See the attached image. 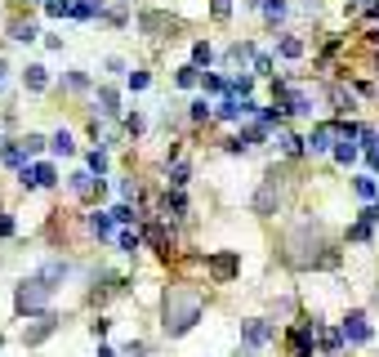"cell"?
Segmentation results:
<instances>
[{
    "label": "cell",
    "mask_w": 379,
    "mask_h": 357,
    "mask_svg": "<svg viewBox=\"0 0 379 357\" xmlns=\"http://www.w3.org/2000/svg\"><path fill=\"white\" fill-rule=\"evenodd\" d=\"M0 156H5V165H14V170H23V161H27V152L18 143H5V147H0Z\"/></svg>",
    "instance_id": "obj_19"
},
{
    "label": "cell",
    "mask_w": 379,
    "mask_h": 357,
    "mask_svg": "<svg viewBox=\"0 0 379 357\" xmlns=\"http://www.w3.org/2000/svg\"><path fill=\"white\" fill-rule=\"evenodd\" d=\"M90 174H107V152H90Z\"/></svg>",
    "instance_id": "obj_34"
},
{
    "label": "cell",
    "mask_w": 379,
    "mask_h": 357,
    "mask_svg": "<svg viewBox=\"0 0 379 357\" xmlns=\"http://www.w3.org/2000/svg\"><path fill=\"white\" fill-rule=\"evenodd\" d=\"M219 116H223V121L254 116V103H250V99H223V103H219Z\"/></svg>",
    "instance_id": "obj_14"
},
{
    "label": "cell",
    "mask_w": 379,
    "mask_h": 357,
    "mask_svg": "<svg viewBox=\"0 0 379 357\" xmlns=\"http://www.w3.org/2000/svg\"><path fill=\"white\" fill-rule=\"evenodd\" d=\"M299 5H303V9H317V5H321V0H299Z\"/></svg>",
    "instance_id": "obj_45"
},
{
    "label": "cell",
    "mask_w": 379,
    "mask_h": 357,
    "mask_svg": "<svg viewBox=\"0 0 379 357\" xmlns=\"http://www.w3.org/2000/svg\"><path fill=\"white\" fill-rule=\"evenodd\" d=\"M45 9H50V18H63V14H72V0H50V5H45Z\"/></svg>",
    "instance_id": "obj_35"
},
{
    "label": "cell",
    "mask_w": 379,
    "mask_h": 357,
    "mask_svg": "<svg viewBox=\"0 0 379 357\" xmlns=\"http://www.w3.org/2000/svg\"><path fill=\"white\" fill-rule=\"evenodd\" d=\"M143 237L152 241V246H156L161 250V255H170V232L165 228H161V223H147V232H143Z\"/></svg>",
    "instance_id": "obj_16"
},
{
    "label": "cell",
    "mask_w": 379,
    "mask_h": 357,
    "mask_svg": "<svg viewBox=\"0 0 379 357\" xmlns=\"http://www.w3.org/2000/svg\"><path fill=\"white\" fill-rule=\"evenodd\" d=\"M277 205H281V183L277 174H268L259 183V192H254V214H277Z\"/></svg>",
    "instance_id": "obj_4"
},
{
    "label": "cell",
    "mask_w": 379,
    "mask_h": 357,
    "mask_svg": "<svg viewBox=\"0 0 379 357\" xmlns=\"http://www.w3.org/2000/svg\"><path fill=\"white\" fill-rule=\"evenodd\" d=\"M339 340H344V335H335V331H321V353H339Z\"/></svg>",
    "instance_id": "obj_32"
},
{
    "label": "cell",
    "mask_w": 379,
    "mask_h": 357,
    "mask_svg": "<svg viewBox=\"0 0 379 357\" xmlns=\"http://www.w3.org/2000/svg\"><path fill=\"white\" fill-rule=\"evenodd\" d=\"M245 59H254V45H232L227 50V63H245Z\"/></svg>",
    "instance_id": "obj_30"
},
{
    "label": "cell",
    "mask_w": 379,
    "mask_h": 357,
    "mask_svg": "<svg viewBox=\"0 0 379 357\" xmlns=\"http://www.w3.org/2000/svg\"><path fill=\"white\" fill-rule=\"evenodd\" d=\"M375 304H379V290H375Z\"/></svg>",
    "instance_id": "obj_48"
},
{
    "label": "cell",
    "mask_w": 379,
    "mask_h": 357,
    "mask_svg": "<svg viewBox=\"0 0 379 357\" xmlns=\"http://www.w3.org/2000/svg\"><path fill=\"white\" fill-rule=\"evenodd\" d=\"M263 14H268V23H277V18H286V0H263Z\"/></svg>",
    "instance_id": "obj_26"
},
{
    "label": "cell",
    "mask_w": 379,
    "mask_h": 357,
    "mask_svg": "<svg viewBox=\"0 0 379 357\" xmlns=\"http://www.w3.org/2000/svg\"><path fill=\"white\" fill-rule=\"evenodd\" d=\"M50 147H54L59 156H72V152H76V143H72V134H68V130H59V134L50 139Z\"/></svg>",
    "instance_id": "obj_20"
},
{
    "label": "cell",
    "mask_w": 379,
    "mask_h": 357,
    "mask_svg": "<svg viewBox=\"0 0 379 357\" xmlns=\"http://www.w3.org/2000/svg\"><path fill=\"white\" fill-rule=\"evenodd\" d=\"M353 187H357V196H366V201H375V196H379V187H375V178H371V174L353 178Z\"/></svg>",
    "instance_id": "obj_23"
},
{
    "label": "cell",
    "mask_w": 379,
    "mask_h": 357,
    "mask_svg": "<svg viewBox=\"0 0 379 357\" xmlns=\"http://www.w3.org/2000/svg\"><path fill=\"white\" fill-rule=\"evenodd\" d=\"M9 36H14V41H36L41 32H36V23H23V18H18V23L9 27Z\"/></svg>",
    "instance_id": "obj_21"
},
{
    "label": "cell",
    "mask_w": 379,
    "mask_h": 357,
    "mask_svg": "<svg viewBox=\"0 0 379 357\" xmlns=\"http://www.w3.org/2000/svg\"><path fill=\"white\" fill-rule=\"evenodd\" d=\"M183 210H187L183 192H165V214H183Z\"/></svg>",
    "instance_id": "obj_29"
},
{
    "label": "cell",
    "mask_w": 379,
    "mask_h": 357,
    "mask_svg": "<svg viewBox=\"0 0 379 357\" xmlns=\"http://www.w3.org/2000/svg\"><path fill=\"white\" fill-rule=\"evenodd\" d=\"M254 72H272V59H268V54H254Z\"/></svg>",
    "instance_id": "obj_43"
},
{
    "label": "cell",
    "mask_w": 379,
    "mask_h": 357,
    "mask_svg": "<svg viewBox=\"0 0 379 357\" xmlns=\"http://www.w3.org/2000/svg\"><path fill=\"white\" fill-rule=\"evenodd\" d=\"M375 223H379V205H366V210H362V219H357L353 228H348V241H366Z\"/></svg>",
    "instance_id": "obj_11"
},
{
    "label": "cell",
    "mask_w": 379,
    "mask_h": 357,
    "mask_svg": "<svg viewBox=\"0 0 379 357\" xmlns=\"http://www.w3.org/2000/svg\"><path fill=\"white\" fill-rule=\"evenodd\" d=\"M54 326H59V317H54V313H41V317H36V326H27V331H23V344H27V349L45 344V340L54 335Z\"/></svg>",
    "instance_id": "obj_6"
},
{
    "label": "cell",
    "mask_w": 379,
    "mask_h": 357,
    "mask_svg": "<svg viewBox=\"0 0 379 357\" xmlns=\"http://www.w3.org/2000/svg\"><path fill=\"white\" fill-rule=\"evenodd\" d=\"M99 357H116V353H112V349H99Z\"/></svg>",
    "instance_id": "obj_46"
},
{
    "label": "cell",
    "mask_w": 379,
    "mask_h": 357,
    "mask_svg": "<svg viewBox=\"0 0 379 357\" xmlns=\"http://www.w3.org/2000/svg\"><path fill=\"white\" fill-rule=\"evenodd\" d=\"M236 357H250V353H236Z\"/></svg>",
    "instance_id": "obj_47"
},
{
    "label": "cell",
    "mask_w": 379,
    "mask_h": 357,
    "mask_svg": "<svg viewBox=\"0 0 379 357\" xmlns=\"http://www.w3.org/2000/svg\"><path fill=\"white\" fill-rule=\"evenodd\" d=\"M41 277L54 286V281H63V277H68V264H63V259H54V264H45V268H41Z\"/></svg>",
    "instance_id": "obj_25"
},
{
    "label": "cell",
    "mask_w": 379,
    "mask_h": 357,
    "mask_svg": "<svg viewBox=\"0 0 379 357\" xmlns=\"http://www.w3.org/2000/svg\"><path fill=\"white\" fill-rule=\"evenodd\" d=\"M281 54H286V59H299V54H303V41H295V36H286V41H281Z\"/></svg>",
    "instance_id": "obj_33"
},
{
    "label": "cell",
    "mask_w": 379,
    "mask_h": 357,
    "mask_svg": "<svg viewBox=\"0 0 379 357\" xmlns=\"http://www.w3.org/2000/svg\"><path fill=\"white\" fill-rule=\"evenodd\" d=\"M187 178H192V170L178 161V165H174V174H170V183H174V187H187Z\"/></svg>",
    "instance_id": "obj_36"
},
{
    "label": "cell",
    "mask_w": 379,
    "mask_h": 357,
    "mask_svg": "<svg viewBox=\"0 0 379 357\" xmlns=\"http://www.w3.org/2000/svg\"><path fill=\"white\" fill-rule=\"evenodd\" d=\"M241 335H245V349H263V344L272 340V322H263V317H254V322H241Z\"/></svg>",
    "instance_id": "obj_7"
},
{
    "label": "cell",
    "mask_w": 379,
    "mask_h": 357,
    "mask_svg": "<svg viewBox=\"0 0 379 357\" xmlns=\"http://www.w3.org/2000/svg\"><path fill=\"white\" fill-rule=\"evenodd\" d=\"M205 116H210V103L196 99V103H192V121H205Z\"/></svg>",
    "instance_id": "obj_41"
},
{
    "label": "cell",
    "mask_w": 379,
    "mask_h": 357,
    "mask_svg": "<svg viewBox=\"0 0 379 357\" xmlns=\"http://www.w3.org/2000/svg\"><path fill=\"white\" fill-rule=\"evenodd\" d=\"M45 143H50V139H41V134H27V139H23V152H27V156H41V147H45Z\"/></svg>",
    "instance_id": "obj_31"
},
{
    "label": "cell",
    "mask_w": 379,
    "mask_h": 357,
    "mask_svg": "<svg viewBox=\"0 0 379 357\" xmlns=\"http://www.w3.org/2000/svg\"><path fill=\"white\" fill-rule=\"evenodd\" d=\"M210 14L214 18H227V14H232V0H210Z\"/></svg>",
    "instance_id": "obj_39"
},
{
    "label": "cell",
    "mask_w": 379,
    "mask_h": 357,
    "mask_svg": "<svg viewBox=\"0 0 379 357\" xmlns=\"http://www.w3.org/2000/svg\"><path fill=\"white\" fill-rule=\"evenodd\" d=\"M196 322H201V295L187 290V286H174L165 295V335L178 340V335H187Z\"/></svg>",
    "instance_id": "obj_1"
},
{
    "label": "cell",
    "mask_w": 379,
    "mask_h": 357,
    "mask_svg": "<svg viewBox=\"0 0 379 357\" xmlns=\"http://www.w3.org/2000/svg\"><path fill=\"white\" fill-rule=\"evenodd\" d=\"M344 340H353V344H366V340H371V326H366L362 313H348V317H344Z\"/></svg>",
    "instance_id": "obj_13"
},
{
    "label": "cell",
    "mask_w": 379,
    "mask_h": 357,
    "mask_svg": "<svg viewBox=\"0 0 379 357\" xmlns=\"http://www.w3.org/2000/svg\"><path fill=\"white\" fill-rule=\"evenodd\" d=\"M277 143H281V152H286V156H299L303 152V139H295V134H281Z\"/></svg>",
    "instance_id": "obj_28"
},
{
    "label": "cell",
    "mask_w": 379,
    "mask_h": 357,
    "mask_svg": "<svg viewBox=\"0 0 379 357\" xmlns=\"http://www.w3.org/2000/svg\"><path fill=\"white\" fill-rule=\"evenodd\" d=\"M45 5H50V0H45Z\"/></svg>",
    "instance_id": "obj_49"
},
{
    "label": "cell",
    "mask_w": 379,
    "mask_h": 357,
    "mask_svg": "<svg viewBox=\"0 0 379 357\" xmlns=\"http://www.w3.org/2000/svg\"><path fill=\"white\" fill-rule=\"evenodd\" d=\"M312 331H317L312 322H299L295 331L286 335V349H290V357H312Z\"/></svg>",
    "instance_id": "obj_5"
},
{
    "label": "cell",
    "mask_w": 379,
    "mask_h": 357,
    "mask_svg": "<svg viewBox=\"0 0 379 357\" xmlns=\"http://www.w3.org/2000/svg\"><path fill=\"white\" fill-rule=\"evenodd\" d=\"M286 246H290V259H295V264H326V259L317 255V250H326V246H321V228L312 219H303L299 228L290 232Z\"/></svg>",
    "instance_id": "obj_2"
},
{
    "label": "cell",
    "mask_w": 379,
    "mask_h": 357,
    "mask_svg": "<svg viewBox=\"0 0 379 357\" xmlns=\"http://www.w3.org/2000/svg\"><path fill=\"white\" fill-rule=\"evenodd\" d=\"M18 178H23V187H50L59 174H54V165H45V161H41V165H32V170H23Z\"/></svg>",
    "instance_id": "obj_12"
},
{
    "label": "cell",
    "mask_w": 379,
    "mask_h": 357,
    "mask_svg": "<svg viewBox=\"0 0 379 357\" xmlns=\"http://www.w3.org/2000/svg\"><path fill=\"white\" fill-rule=\"evenodd\" d=\"M0 237H14V219L9 214H0Z\"/></svg>",
    "instance_id": "obj_44"
},
{
    "label": "cell",
    "mask_w": 379,
    "mask_h": 357,
    "mask_svg": "<svg viewBox=\"0 0 379 357\" xmlns=\"http://www.w3.org/2000/svg\"><path fill=\"white\" fill-rule=\"evenodd\" d=\"M335 161H357V147H353V139H339V147H335Z\"/></svg>",
    "instance_id": "obj_27"
},
{
    "label": "cell",
    "mask_w": 379,
    "mask_h": 357,
    "mask_svg": "<svg viewBox=\"0 0 379 357\" xmlns=\"http://www.w3.org/2000/svg\"><path fill=\"white\" fill-rule=\"evenodd\" d=\"M210 59H214V50L205 41H196L192 45V68H210Z\"/></svg>",
    "instance_id": "obj_22"
},
{
    "label": "cell",
    "mask_w": 379,
    "mask_h": 357,
    "mask_svg": "<svg viewBox=\"0 0 379 357\" xmlns=\"http://www.w3.org/2000/svg\"><path fill=\"white\" fill-rule=\"evenodd\" d=\"M196 81H201V72H196V68H183V72H178V85H183V90H192Z\"/></svg>",
    "instance_id": "obj_38"
},
{
    "label": "cell",
    "mask_w": 379,
    "mask_h": 357,
    "mask_svg": "<svg viewBox=\"0 0 379 357\" xmlns=\"http://www.w3.org/2000/svg\"><path fill=\"white\" fill-rule=\"evenodd\" d=\"M139 27H143L147 36H174L178 32V23L170 14H143V18H139Z\"/></svg>",
    "instance_id": "obj_8"
},
{
    "label": "cell",
    "mask_w": 379,
    "mask_h": 357,
    "mask_svg": "<svg viewBox=\"0 0 379 357\" xmlns=\"http://www.w3.org/2000/svg\"><path fill=\"white\" fill-rule=\"evenodd\" d=\"M72 192H76V196H90V192H94V174H90V170H85V174H72Z\"/></svg>",
    "instance_id": "obj_24"
},
{
    "label": "cell",
    "mask_w": 379,
    "mask_h": 357,
    "mask_svg": "<svg viewBox=\"0 0 379 357\" xmlns=\"http://www.w3.org/2000/svg\"><path fill=\"white\" fill-rule=\"evenodd\" d=\"M50 295H54V286L36 272V277H27V281H18V295H14V308L18 313H45V304H50Z\"/></svg>",
    "instance_id": "obj_3"
},
{
    "label": "cell",
    "mask_w": 379,
    "mask_h": 357,
    "mask_svg": "<svg viewBox=\"0 0 379 357\" xmlns=\"http://www.w3.org/2000/svg\"><path fill=\"white\" fill-rule=\"evenodd\" d=\"M23 81H27V90H45V85H50V76H45L41 63H32V68L23 72Z\"/></svg>",
    "instance_id": "obj_17"
},
{
    "label": "cell",
    "mask_w": 379,
    "mask_h": 357,
    "mask_svg": "<svg viewBox=\"0 0 379 357\" xmlns=\"http://www.w3.org/2000/svg\"><path fill=\"white\" fill-rule=\"evenodd\" d=\"M335 139H339V125H330V121H326V125H317L308 139H303V143H308V152H326Z\"/></svg>",
    "instance_id": "obj_10"
},
{
    "label": "cell",
    "mask_w": 379,
    "mask_h": 357,
    "mask_svg": "<svg viewBox=\"0 0 379 357\" xmlns=\"http://www.w3.org/2000/svg\"><path fill=\"white\" fill-rule=\"evenodd\" d=\"M130 90H147V72H130Z\"/></svg>",
    "instance_id": "obj_42"
},
{
    "label": "cell",
    "mask_w": 379,
    "mask_h": 357,
    "mask_svg": "<svg viewBox=\"0 0 379 357\" xmlns=\"http://www.w3.org/2000/svg\"><path fill=\"white\" fill-rule=\"evenodd\" d=\"M236 268H241V259H236L232 250H223V255H210V272H214V281H232V277H236Z\"/></svg>",
    "instance_id": "obj_9"
},
{
    "label": "cell",
    "mask_w": 379,
    "mask_h": 357,
    "mask_svg": "<svg viewBox=\"0 0 379 357\" xmlns=\"http://www.w3.org/2000/svg\"><path fill=\"white\" fill-rule=\"evenodd\" d=\"M112 223H116V219H112V214H94V219H90V228H94V237H99V241H107L112 237V232H116V228H112Z\"/></svg>",
    "instance_id": "obj_15"
},
{
    "label": "cell",
    "mask_w": 379,
    "mask_h": 357,
    "mask_svg": "<svg viewBox=\"0 0 379 357\" xmlns=\"http://www.w3.org/2000/svg\"><path fill=\"white\" fill-rule=\"evenodd\" d=\"M112 219H116V223H134V210H130V205H116V210H112Z\"/></svg>",
    "instance_id": "obj_40"
},
{
    "label": "cell",
    "mask_w": 379,
    "mask_h": 357,
    "mask_svg": "<svg viewBox=\"0 0 379 357\" xmlns=\"http://www.w3.org/2000/svg\"><path fill=\"white\" fill-rule=\"evenodd\" d=\"M139 241H143L139 232H121V250H125V255H134V250H139Z\"/></svg>",
    "instance_id": "obj_37"
},
{
    "label": "cell",
    "mask_w": 379,
    "mask_h": 357,
    "mask_svg": "<svg viewBox=\"0 0 379 357\" xmlns=\"http://www.w3.org/2000/svg\"><path fill=\"white\" fill-rule=\"evenodd\" d=\"M99 103H103V108H99L103 116H116V112H121V99H116V90H107V85L99 90Z\"/></svg>",
    "instance_id": "obj_18"
}]
</instances>
